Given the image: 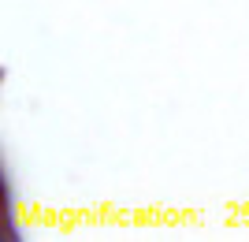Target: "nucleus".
I'll return each mask as SVG.
<instances>
[]
</instances>
